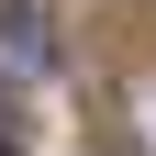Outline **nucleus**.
Instances as JSON below:
<instances>
[{
    "mask_svg": "<svg viewBox=\"0 0 156 156\" xmlns=\"http://www.w3.org/2000/svg\"><path fill=\"white\" fill-rule=\"evenodd\" d=\"M134 134H145V156H156V78H134Z\"/></svg>",
    "mask_w": 156,
    "mask_h": 156,
    "instance_id": "obj_1",
    "label": "nucleus"
},
{
    "mask_svg": "<svg viewBox=\"0 0 156 156\" xmlns=\"http://www.w3.org/2000/svg\"><path fill=\"white\" fill-rule=\"evenodd\" d=\"M34 23V0H0V45H11V34H23Z\"/></svg>",
    "mask_w": 156,
    "mask_h": 156,
    "instance_id": "obj_2",
    "label": "nucleus"
},
{
    "mask_svg": "<svg viewBox=\"0 0 156 156\" xmlns=\"http://www.w3.org/2000/svg\"><path fill=\"white\" fill-rule=\"evenodd\" d=\"M0 156H11V145H0Z\"/></svg>",
    "mask_w": 156,
    "mask_h": 156,
    "instance_id": "obj_3",
    "label": "nucleus"
}]
</instances>
